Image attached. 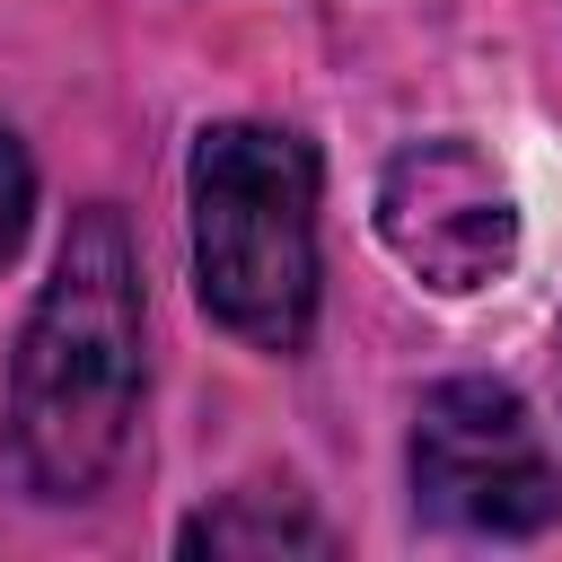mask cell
<instances>
[{"instance_id": "1", "label": "cell", "mask_w": 562, "mask_h": 562, "mask_svg": "<svg viewBox=\"0 0 562 562\" xmlns=\"http://www.w3.org/2000/svg\"><path fill=\"white\" fill-rule=\"evenodd\" d=\"M140 430V255L114 202H88L53 255V281L18 334L0 483L70 509L97 501Z\"/></svg>"}, {"instance_id": "2", "label": "cell", "mask_w": 562, "mask_h": 562, "mask_svg": "<svg viewBox=\"0 0 562 562\" xmlns=\"http://www.w3.org/2000/svg\"><path fill=\"white\" fill-rule=\"evenodd\" d=\"M193 290L202 307L299 351L316 325V149L281 123H211L193 140Z\"/></svg>"}, {"instance_id": "3", "label": "cell", "mask_w": 562, "mask_h": 562, "mask_svg": "<svg viewBox=\"0 0 562 562\" xmlns=\"http://www.w3.org/2000/svg\"><path fill=\"white\" fill-rule=\"evenodd\" d=\"M413 501L457 536H536L562 509V474L501 378H448L413 413Z\"/></svg>"}, {"instance_id": "4", "label": "cell", "mask_w": 562, "mask_h": 562, "mask_svg": "<svg viewBox=\"0 0 562 562\" xmlns=\"http://www.w3.org/2000/svg\"><path fill=\"white\" fill-rule=\"evenodd\" d=\"M378 237L439 299H474L518 263V193L474 140L439 132V140H413V149L386 158Z\"/></svg>"}, {"instance_id": "5", "label": "cell", "mask_w": 562, "mask_h": 562, "mask_svg": "<svg viewBox=\"0 0 562 562\" xmlns=\"http://www.w3.org/2000/svg\"><path fill=\"white\" fill-rule=\"evenodd\" d=\"M176 544L184 553H334V527L290 483H246V492H220L202 518H184Z\"/></svg>"}, {"instance_id": "6", "label": "cell", "mask_w": 562, "mask_h": 562, "mask_svg": "<svg viewBox=\"0 0 562 562\" xmlns=\"http://www.w3.org/2000/svg\"><path fill=\"white\" fill-rule=\"evenodd\" d=\"M26 211H35V158H26V140L0 123V263L26 246Z\"/></svg>"}]
</instances>
